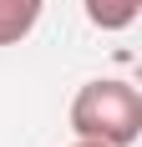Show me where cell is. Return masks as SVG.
<instances>
[{
    "instance_id": "277c9868",
    "label": "cell",
    "mask_w": 142,
    "mask_h": 147,
    "mask_svg": "<svg viewBox=\"0 0 142 147\" xmlns=\"http://www.w3.org/2000/svg\"><path fill=\"white\" fill-rule=\"evenodd\" d=\"M71 147H107V142H86V137H76V142H71Z\"/></svg>"
},
{
    "instance_id": "3957f363",
    "label": "cell",
    "mask_w": 142,
    "mask_h": 147,
    "mask_svg": "<svg viewBox=\"0 0 142 147\" xmlns=\"http://www.w3.org/2000/svg\"><path fill=\"white\" fill-rule=\"evenodd\" d=\"M81 5H86V20L97 30H127L142 10V0H81Z\"/></svg>"
},
{
    "instance_id": "6da1fadb",
    "label": "cell",
    "mask_w": 142,
    "mask_h": 147,
    "mask_svg": "<svg viewBox=\"0 0 142 147\" xmlns=\"http://www.w3.org/2000/svg\"><path fill=\"white\" fill-rule=\"evenodd\" d=\"M71 132L86 142L132 147L142 137V91L122 76H97L71 96Z\"/></svg>"
},
{
    "instance_id": "7a4b0ae2",
    "label": "cell",
    "mask_w": 142,
    "mask_h": 147,
    "mask_svg": "<svg viewBox=\"0 0 142 147\" xmlns=\"http://www.w3.org/2000/svg\"><path fill=\"white\" fill-rule=\"evenodd\" d=\"M46 0H0V46H20L41 26Z\"/></svg>"
}]
</instances>
